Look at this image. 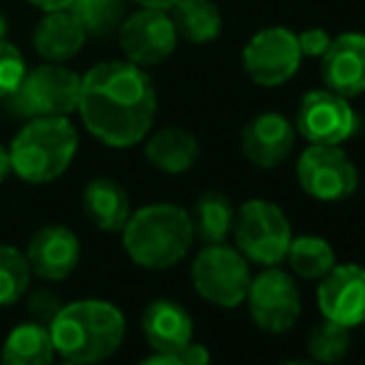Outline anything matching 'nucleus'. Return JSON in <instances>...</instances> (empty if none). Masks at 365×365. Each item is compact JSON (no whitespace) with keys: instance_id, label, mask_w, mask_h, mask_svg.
I'll use <instances>...</instances> for the list:
<instances>
[{"instance_id":"b1692460","label":"nucleus","mask_w":365,"mask_h":365,"mask_svg":"<svg viewBox=\"0 0 365 365\" xmlns=\"http://www.w3.org/2000/svg\"><path fill=\"white\" fill-rule=\"evenodd\" d=\"M291 271L301 279L321 281L336 266V251L323 236H293L286 251Z\"/></svg>"},{"instance_id":"cd10ccee","label":"nucleus","mask_w":365,"mask_h":365,"mask_svg":"<svg viewBox=\"0 0 365 365\" xmlns=\"http://www.w3.org/2000/svg\"><path fill=\"white\" fill-rule=\"evenodd\" d=\"M25 73H28V65H25L23 53L8 40H0V100L13 97Z\"/></svg>"},{"instance_id":"c85d7f7f","label":"nucleus","mask_w":365,"mask_h":365,"mask_svg":"<svg viewBox=\"0 0 365 365\" xmlns=\"http://www.w3.org/2000/svg\"><path fill=\"white\" fill-rule=\"evenodd\" d=\"M296 38H298V50H301L303 58H316V60L323 58V53H326L333 40L328 35V30L323 28H308L303 33H296Z\"/></svg>"},{"instance_id":"393cba45","label":"nucleus","mask_w":365,"mask_h":365,"mask_svg":"<svg viewBox=\"0 0 365 365\" xmlns=\"http://www.w3.org/2000/svg\"><path fill=\"white\" fill-rule=\"evenodd\" d=\"M351 343H353L351 328L323 318V321L318 323V326H313L311 333H308L306 351L316 363L333 365V363L343 361V358L348 356Z\"/></svg>"},{"instance_id":"f257e3e1","label":"nucleus","mask_w":365,"mask_h":365,"mask_svg":"<svg viewBox=\"0 0 365 365\" xmlns=\"http://www.w3.org/2000/svg\"><path fill=\"white\" fill-rule=\"evenodd\" d=\"M77 112L102 145L112 149L140 145L157 117L152 77L130 60H105L82 77Z\"/></svg>"},{"instance_id":"473e14b6","label":"nucleus","mask_w":365,"mask_h":365,"mask_svg":"<svg viewBox=\"0 0 365 365\" xmlns=\"http://www.w3.org/2000/svg\"><path fill=\"white\" fill-rule=\"evenodd\" d=\"M137 365H182V361L177 356H169V353H154V356L145 358V361Z\"/></svg>"},{"instance_id":"c756f323","label":"nucleus","mask_w":365,"mask_h":365,"mask_svg":"<svg viewBox=\"0 0 365 365\" xmlns=\"http://www.w3.org/2000/svg\"><path fill=\"white\" fill-rule=\"evenodd\" d=\"M30 313H33V321L43 323V326H50V321L55 318V313L60 311V298L55 296L53 291L43 289V291H35L33 296H30Z\"/></svg>"},{"instance_id":"1a4fd4ad","label":"nucleus","mask_w":365,"mask_h":365,"mask_svg":"<svg viewBox=\"0 0 365 365\" xmlns=\"http://www.w3.org/2000/svg\"><path fill=\"white\" fill-rule=\"evenodd\" d=\"M246 306L261 331L281 336L296 326L303 303L298 284L289 271H281L279 266H264V271L251 276Z\"/></svg>"},{"instance_id":"f704fd0d","label":"nucleus","mask_w":365,"mask_h":365,"mask_svg":"<svg viewBox=\"0 0 365 365\" xmlns=\"http://www.w3.org/2000/svg\"><path fill=\"white\" fill-rule=\"evenodd\" d=\"M132 3H137L140 8H152V10H172V5L177 3V0H132Z\"/></svg>"},{"instance_id":"58836bf2","label":"nucleus","mask_w":365,"mask_h":365,"mask_svg":"<svg viewBox=\"0 0 365 365\" xmlns=\"http://www.w3.org/2000/svg\"><path fill=\"white\" fill-rule=\"evenodd\" d=\"M363 326H365V323H363Z\"/></svg>"},{"instance_id":"a878e982","label":"nucleus","mask_w":365,"mask_h":365,"mask_svg":"<svg viewBox=\"0 0 365 365\" xmlns=\"http://www.w3.org/2000/svg\"><path fill=\"white\" fill-rule=\"evenodd\" d=\"M70 13L80 20L87 35H110L125 20V0H73Z\"/></svg>"},{"instance_id":"a211bd4d","label":"nucleus","mask_w":365,"mask_h":365,"mask_svg":"<svg viewBox=\"0 0 365 365\" xmlns=\"http://www.w3.org/2000/svg\"><path fill=\"white\" fill-rule=\"evenodd\" d=\"M87 33L70 10L45 13L33 33V48L48 63H65L73 60L85 48Z\"/></svg>"},{"instance_id":"412c9836","label":"nucleus","mask_w":365,"mask_h":365,"mask_svg":"<svg viewBox=\"0 0 365 365\" xmlns=\"http://www.w3.org/2000/svg\"><path fill=\"white\" fill-rule=\"evenodd\" d=\"M55 346L50 328L38 321L15 326L0 351V365H53Z\"/></svg>"},{"instance_id":"72a5a7b5","label":"nucleus","mask_w":365,"mask_h":365,"mask_svg":"<svg viewBox=\"0 0 365 365\" xmlns=\"http://www.w3.org/2000/svg\"><path fill=\"white\" fill-rule=\"evenodd\" d=\"M13 174V164H10V152L8 147L0 145V184L5 182V179Z\"/></svg>"},{"instance_id":"4be33fe9","label":"nucleus","mask_w":365,"mask_h":365,"mask_svg":"<svg viewBox=\"0 0 365 365\" xmlns=\"http://www.w3.org/2000/svg\"><path fill=\"white\" fill-rule=\"evenodd\" d=\"M169 15L179 38L194 45L214 43L224 28V18L214 0H177Z\"/></svg>"},{"instance_id":"0eeeda50","label":"nucleus","mask_w":365,"mask_h":365,"mask_svg":"<svg viewBox=\"0 0 365 365\" xmlns=\"http://www.w3.org/2000/svg\"><path fill=\"white\" fill-rule=\"evenodd\" d=\"M192 284L204 301L219 308H236L249 293V261L239 249L226 244H207L194 256Z\"/></svg>"},{"instance_id":"9b49d317","label":"nucleus","mask_w":365,"mask_h":365,"mask_svg":"<svg viewBox=\"0 0 365 365\" xmlns=\"http://www.w3.org/2000/svg\"><path fill=\"white\" fill-rule=\"evenodd\" d=\"M301 50L296 33L284 25L264 28L244 45L241 63L246 75L259 87H281L301 68Z\"/></svg>"},{"instance_id":"f8f14e48","label":"nucleus","mask_w":365,"mask_h":365,"mask_svg":"<svg viewBox=\"0 0 365 365\" xmlns=\"http://www.w3.org/2000/svg\"><path fill=\"white\" fill-rule=\"evenodd\" d=\"M179 35L169 10L140 8L120 23V48L140 68L162 65L177 50Z\"/></svg>"},{"instance_id":"dca6fc26","label":"nucleus","mask_w":365,"mask_h":365,"mask_svg":"<svg viewBox=\"0 0 365 365\" xmlns=\"http://www.w3.org/2000/svg\"><path fill=\"white\" fill-rule=\"evenodd\" d=\"M321 77L328 90L343 97L365 92V33H343L331 40L321 58Z\"/></svg>"},{"instance_id":"6ab92c4d","label":"nucleus","mask_w":365,"mask_h":365,"mask_svg":"<svg viewBox=\"0 0 365 365\" xmlns=\"http://www.w3.org/2000/svg\"><path fill=\"white\" fill-rule=\"evenodd\" d=\"M82 209L87 219L102 231H122L132 214L130 194L117 179L97 177L82 192Z\"/></svg>"},{"instance_id":"6e6552de","label":"nucleus","mask_w":365,"mask_h":365,"mask_svg":"<svg viewBox=\"0 0 365 365\" xmlns=\"http://www.w3.org/2000/svg\"><path fill=\"white\" fill-rule=\"evenodd\" d=\"M301 189L318 202H343L358 189V167L341 145H308L296 162Z\"/></svg>"},{"instance_id":"2f4dec72","label":"nucleus","mask_w":365,"mask_h":365,"mask_svg":"<svg viewBox=\"0 0 365 365\" xmlns=\"http://www.w3.org/2000/svg\"><path fill=\"white\" fill-rule=\"evenodd\" d=\"M28 3L43 10V13H55V10H68L73 5V0H28Z\"/></svg>"},{"instance_id":"2eb2a0df","label":"nucleus","mask_w":365,"mask_h":365,"mask_svg":"<svg viewBox=\"0 0 365 365\" xmlns=\"http://www.w3.org/2000/svg\"><path fill=\"white\" fill-rule=\"evenodd\" d=\"M296 125L279 112L256 115L241 132V152L254 167L276 169L296 147Z\"/></svg>"},{"instance_id":"aec40b11","label":"nucleus","mask_w":365,"mask_h":365,"mask_svg":"<svg viewBox=\"0 0 365 365\" xmlns=\"http://www.w3.org/2000/svg\"><path fill=\"white\" fill-rule=\"evenodd\" d=\"M145 154L164 174H184L197 164L199 140L184 127H162L147 140Z\"/></svg>"},{"instance_id":"4468645a","label":"nucleus","mask_w":365,"mask_h":365,"mask_svg":"<svg viewBox=\"0 0 365 365\" xmlns=\"http://www.w3.org/2000/svg\"><path fill=\"white\" fill-rule=\"evenodd\" d=\"M82 256L80 239L73 229L63 224H48L33 234L25 259L33 276L50 284L65 281L77 269Z\"/></svg>"},{"instance_id":"bb28decb","label":"nucleus","mask_w":365,"mask_h":365,"mask_svg":"<svg viewBox=\"0 0 365 365\" xmlns=\"http://www.w3.org/2000/svg\"><path fill=\"white\" fill-rule=\"evenodd\" d=\"M30 279L33 271L23 251L10 244H0V308L20 301L28 291Z\"/></svg>"},{"instance_id":"ddd939ff","label":"nucleus","mask_w":365,"mask_h":365,"mask_svg":"<svg viewBox=\"0 0 365 365\" xmlns=\"http://www.w3.org/2000/svg\"><path fill=\"white\" fill-rule=\"evenodd\" d=\"M318 308L323 318L356 328L365 323V269L358 264H336L318 286Z\"/></svg>"},{"instance_id":"7c9ffc66","label":"nucleus","mask_w":365,"mask_h":365,"mask_svg":"<svg viewBox=\"0 0 365 365\" xmlns=\"http://www.w3.org/2000/svg\"><path fill=\"white\" fill-rule=\"evenodd\" d=\"M177 358L182 361V365H209L212 363V353L204 343H194L189 341L182 351L177 353Z\"/></svg>"},{"instance_id":"c9c22d12","label":"nucleus","mask_w":365,"mask_h":365,"mask_svg":"<svg viewBox=\"0 0 365 365\" xmlns=\"http://www.w3.org/2000/svg\"><path fill=\"white\" fill-rule=\"evenodd\" d=\"M5 35H8V20H5V15L0 13V40H5Z\"/></svg>"},{"instance_id":"423d86ee","label":"nucleus","mask_w":365,"mask_h":365,"mask_svg":"<svg viewBox=\"0 0 365 365\" xmlns=\"http://www.w3.org/2000/svg\"><path fill=\"white\" fill-rule=\"evenodd\" d=\"M82 77L63 63H43L28 70L10 97V110L25 120L70 117L77 112Z\"/></svg>"},{"instance_id":"f03ea898","label":"nucleus","mask_w":365,"mask_h":365,"mask_svg":"<svg viewBox=\"0 0 365 365\" xmlns=\"http://www.w3.org/2000/svg\"><path fill=\"white\" fill-rule=\"evenodd\" d=\"M48 328L55 353L63 356V361L85 365H97L115 356L127 333L120 308L100 298L63 303Z\"/></svg>"},{"instance_id":"5701e85b","label":"nucleus","mask_w":365,"mask_h":365,"mask_svg":"<svg viewBox=\"0 0 365 365\" xmlns=\"http://www.w3.org/2000/svg\"><path fill=\"white\" fill-rule=\"evenodd\" d=\"M194 226V239L204 244H224L234 231L236 209L231 199L221 192H204L189 214Z\"/></svg>"},{"instance_id":"39448f33","label":"nucleus","mask_w":365,"mask_h":365,"mask_svg":"<svg viewBox=\"0 0 365 365\" xmlns=\"http://www.w3.org/2000/svg\"><path fill=\"white\" fill-rule=\"evenodd\" d=\"M236 249L259 266H279L286 261L293 229L279 204L269 199H249L241 204L234 219Z\"/></svg>"},{"instance_id":"e433bc0d","label":"nucleus","mask_w":365,"mask_h":365,"mask_svg":"<svg viewBox=\"0 0 365 365\" xmlns=\"http://www.w3.org/2000/svg\"><path fill=\"white\" fill-rule=\"evenodd\" d=\"M279 365H316L311 361H286V363H279Z\"/></svg>"},{"instance_id":"4c0bfd02","label":"nucleus","mask_w":365,"mask_h":365,"mask_svg":"<svg viewBox=\"0 0 365 365\" xmlns=\"http://www.w3.org/2000/svg\"><path fill=\"white\" fill-rule=\"evenodd\" d=\"M53 365H85V363H75V361H63V363H53Z\"/></svg>"},{"instance_id":"20e7f679","label":"nucleus","mask_w":365,"mask_h":365,"mask_svg":"<svg viewBox=\"0 0 365 365\" xmlns=\"http://www.w3.org/2000/svg\"><path fill=\"white\" fill-rule=\"evenodd\" d=\"M80 137L68 117H38L13 137L8 152L13 174L28 184H50L73 164Z\"/></svg>"},{"instance_id":"f3484780","label":"nucleus","mask_w":365,"mask_h":365,"mask_svg":"<svg viewBox=\"0 0 365 365\" xmlns=\"http://www.w3.org/2000/svg\"><path fill=\"white\" fill-rule=\"evenodd\" d=\"M142 333L154 353L177 356L194 338V321L182 303L159 298L142 313Z\"/></svg>"},{"instance_id":"7ed1b4c3","label":"nucleus","mask_w":365,"mask_h":365,"mask_svg":"<svg viewBox=\"0 0 365 365\" xmlns=\"http://www.w3.org/2000/svg\"><path fill=\"white\" fill-rule=\"evenodd\" d=\"M122 244L127 256L142 269H172L192 251V217L177 204H147L130 214L122 229Z\"/></svg>"},{"instance_id":"9d476101","label":"nucleus","mask_w":365,"mask_h":365,"mask_svg":"<svg viewBox=\"0 0 365 365\" xmlns=\"http://www.w3.org/2000/svg\"><path fill=\"white\" fill-rule=\"evenodd\" d=\"M293 125L311 145H343L358 132L361 120L348 97L321 87L301 97Z\"/></svg>"}]
</instances>
